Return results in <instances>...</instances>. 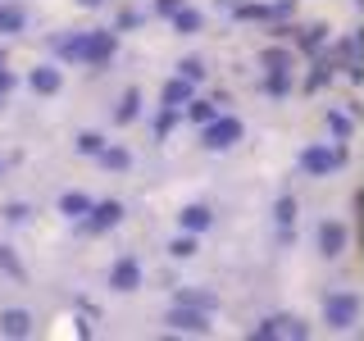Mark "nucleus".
I'll return each instance as SVG.
<instances>
[{
	"mask_svg": "<svg viewBox=\"0 0 364 341\" xmlns=\"http://www.w3.org/2000/svg\"><path fill=\"white\" fill-rule=\"evenodd\" d=\"M228 136H237V123H219V128L210 132V146H228Z\"/></svg>",
	"mask_w": 364,
	"mask_h": 341,
	"instance_id": "obj_1",
	"label": "nucleus"
},
{
	"mask_svg": "<svg viewBox=\"0 0 364 341\" xmlns=\"http://www.w3.org/2000/svg\"><path fill=\"white\" fill-rule=\"evenodd\" d=\"M350 310H355L350 301H333V318H350Z\"/></svg>",
	"mask_w": 364,
	"mask_h": 341,
	"instance_id": "obj_2",
	"label": "nucleus"
},
{
	"mask_svg": "<svg viewBox=\"0 0 364 341\" xmlns=\"http://www.w3.org/2000/svg\"><path fill=\"white\" fill-rule=\"evenodd\" d=\"M328 164H333V155H323V151L310 155V168H328Z\"/></svg>",
	"mask_w": 364,
	"mask_h": 341,
	"instance_id": "obj_3",
	"label": "nucleus"
},
{
	"mask_svg": "<svg viewBox=\"0 0 364 341\" xmlns=\"http://www.w3.org/2000/svg\"><path fill=\"white\" fill-rule=\"evenodd\" d=\"M132 278H136V269H132V264H123V269H119V282H123V287H132Z\"/></svg>",
	"mask_w": 364,
	"mask_h": 341,
	"instance_id": "obj_4",
	"label": "nucleus"
}]
</instances>
